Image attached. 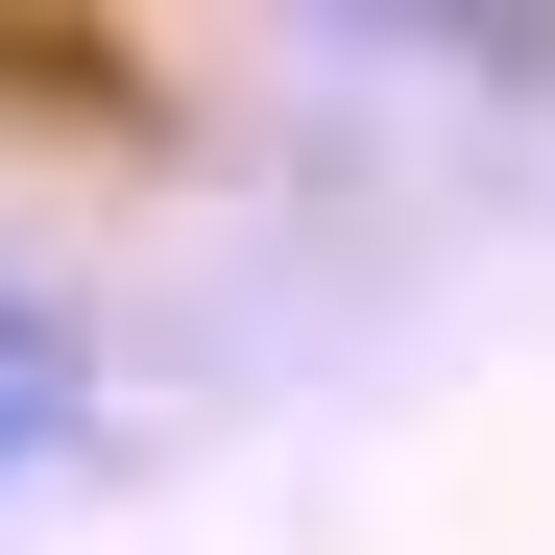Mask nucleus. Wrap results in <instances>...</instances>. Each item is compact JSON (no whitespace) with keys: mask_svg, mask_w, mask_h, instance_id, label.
Segmentation results:
<instances>
[{"mask_svg":"<svg viewBox=\"0 0 555 555\" xmlns=\"http://www.w3.org/2000/svg\"><path fill=\"white\" fill-rule=\"evenodd\" d=\"M73 411H98V362H73V314L25 291V266H0V459H49Z\"/></svg>","mask_w":555,"mask_h":555,"instance_id":"obj_1","label":"nucleus"}]
</instances>
